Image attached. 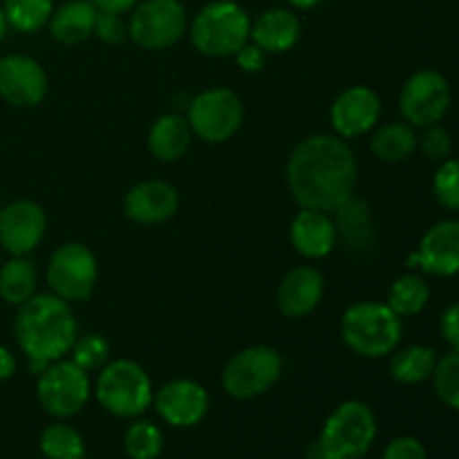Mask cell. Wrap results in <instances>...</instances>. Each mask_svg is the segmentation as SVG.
<instances>
[{"mask_svg": "<svg viewBox=\"0 0 459 459\" xmlns=\"http://www.w3.org/2000/svg\"><path fill=\"white\" fill-rule=\"evenodd\" d=\"M124 448L130 459H157L164 448V435L152 421L137 420L126 430Z\"/></svg>", "mask_w": 459, "mask_h": 459, "instance_id": "30", "label": "cell"}, {"mask_svg": "<svg viewBox=\"0 0 459 459\" xmlns=\"http://www.w3.org/2000/svg\"><path fill=\"white\" fill-rule=\"evenodd\" d=\"M155 411L166 424L175 429H191L200 424L211 406L209 393L193 379H175L161 385L152 397Z\"/></svg>", "mask_w": 459, "mask_h": 459, "instance_id": "15", "label": "cell"}, {"mask_svg": "<svg viewBox=\"0 0 459 459\" xmlns=\"http://www.w3.org/2000/svg\"><path fill=\"white\" fill-rule=\"evenodd\" d=\"M0 211H3V204H0Z\"/></svg>", "mask_w": 459, "mask_h": 459, "instance_id": "43", "label": "cell"}, {"mask_svg": "<svg viewBox=\"0 0 459 459\" xmlns=\"http://www.w3.org/2000/svg\"><path fill=\"white\" fill-rule=\"evenodd\" d=\"M287 3L294 4V7H299V9H312V7H316V4H321L323 0H287Z\"/></svg>", "mask_w": 459, "mask_h": 459, "instance_id": "41", "label": "cell"}, {"mask_svg": "<svg viewBox=\"0 0 459 459\" xmlns=\"http://www.w3.org/2000/svg\"><path fill=\"white\" fill-rule=\"evenodd\" d=\"M179 209L178 188L161 179L139 182L126 193L124 213L137 224H161L173 218Z\"/></svg>", "mask_w": 459, "mask_h": 459, "instance_id": "18", "label": "cell"}, {"mask_svg": "<svg viewBox=\"0 0 459 459\" xmlns=\"http://www.w3.org/2000/svg\"><path fill=\"white\" fill-rule=\"evenodd\" d=\"M430 300V287L417 273H406L399 276L397 281L390 285L388 291V307L393 309L397 316H417L424 312V307Z\"/></svg>", "mask_w": 459, "mask_h": 459, "instance_id": "27", "label": "cell"}, {"mask_svg": "<svg viewBox=\"0 0 459 459\" xmlns=\"http://www.w3.org/2000/svg\"><path fill=\"white\" fill-rule=\"evenodd\" d=\"M433 197L446 211H459V160L448 157L433 178Z\"/></svg>", "mask_w": 459, "mask_h": 459, "instance_id": "33", "label": "cell"}, {"mask_svg": "<svg viewBox=\"0 0 459 459\" xmlns=\"http://www.w3.org/2000/svg\"><path fill=\"white\" fill-rule=\"evenodd\" d=\"M110 359V343L106 336L90 332V334L76 336L74 345H72V363L81 368L83 372H97Z\"/></svg>", "mask_w": 459, "mask_h": 459, "instance_id": "32", "label": "cell"}, {"mask_svg": "<svg viewBox=\"0 0 459 459\" xmlns=\"http://www.w3.org/2000/svg\"><path fill=\"white\" fill-rule=\"evenodd\" d=\"M357 157L339 134H312L303 139L287 161L291 197L303 209L336 211L354 195Z\"/></svg>", "mask_w": 459, "mask_h": 459, "instance_id": "1", "label": "cell"}, {"mask_svg": "<svg viewBox=\"0 0 459 459\" xmlns=\"http://www.w3.org/2000/svg\"><path fill=\"white\" fill-rule=\"evenodd\" d=\"M453 92L446 76L437 70H420L399 92V112L412 128L439 124L451 108Z\"/></svg>", "mask_w": 459, "mask_h": 459, "instance_id": "11", "label": "cell"}, {"mask_svg": "<svg viewBox=\"0 0 459 459\" xmlns=\"http://www.w3.org/2000/svg\"><path fill=\"white\" fill-rule=\"evenodd\" d=\"M377 439V417L368 403L343 402L321 430L309 459H361Z\"/></svg>", "mask_w": 459, "mask_h": 459, "instance_id": "4", "label": "cell"}, {"mask_svg": "<svg viewBox=\"0 0 459 459\" xmlns=\"http://www.w3.org/2000/svg\"><path fill=\"white\" fill-rule=\"evenodd\" d=\"M99 12H110V13H126L130 9L137 7L139 0H90Z\"/></svg>", "mask_w": 459, "mask_h": 459, "instance_id": "39", "label": "cell"}, {"mask_svg": "<svg viewBox=\"0 0 459 459\" xmlns=\"http://www.w3.org/2000/svg\"><path fill=\"white\" fill-rule=\"evenodd\" d=\"M99 278V264L92 251L81 242H65L48 263V285L63 300H88Z\"/></svg>", "mask_w": 459, "mask_h": 459, "instance_id": "12", "label": "cell"}, {"mask_svg": "<svg viewBox=\"0 0 459 459\" xmlns=\"http://www.w3.org/2000/svg\"><path fill=\"white\" fill-rule=\"evenodd\" d=\"M439 357L429 345H408V348L393 352L390 359V377L397 384L417 385L433 377Z\"/></svg>", "mask_w": 459, "mask_h": 459, "instance_id": "25", "label": "cell"}, {"mask_svg": "<svg viewBox=\"0 0 459 459\" xmlns=\"http://www.w3.org/2000/svg\"><path fill=\"white\" fill-rule=\"evenodd\" d=\"M40 453L48 459H85V442L70 424H49L40 433Z\"/></svg>", "mask_w": 459, "mask_h": 459, "instance_id": "28", "label": "cell"}, {"mask_svg": "<svg viewBox=\"0 0 459 459\" xmlns=\"http://www.w3.org/2000/svg\"><path fill=\"white\" fill-rule=\"evenodd\" d=\"M49 81L43 65L25 54L0 58V97L13 108H34L48 97Z\"/></svg>", "mask_w": 459, "mask_h": 459, "instance_id": "13", "label": "cell"}, {"mask_svg": "<svg viewBox=\"0 0 459 459\" xmlns=\"http://www.w3.org/2000/svg\"><path fill=\"white\" fill-rule=\"evenodd\" d=\"M97 402L103 411L121 420H137L152 406V384L139 363L130 359L106 363L94 385Z\"/></svg>", "mask_w": 459, "mask_h": 459, "instance_id": "6", "label": "cell"}, {"mask_svg": "<svg viewBox=\"0 0 459 459\" xmlns=\"http://www.w3.org/2000/svg\"><path fill=\"white\" fill-rule=\"evenodd\" d=\"M381 459H429L424 444L417 437L411 435H402V437L393 439V442L385 446Z\"/></svg>", "mask_w": 459, "mask_h": 459, "instance_id": "36", "label": "cell"}, {"mask_svg": "<svg viewBox=\"0 0 459 459\" xmlns=\"http://www.w3.org/2000/svg\"><path fill=\"white\" fill-rule=\"evenodd\" d=\"M193 130L186 117L164 115L151 126L148 133V151L160 161H178L191 146Z\"/></svg>", "mask_w": 459, "mask_h": 459, "instance_id": "23", "label": "cell"}, {"mask_svg": "<svg viewBox=\"0 0 459 459\" xmlns=\"http://www.w3.org/2000/svg\"><path fill=\"white\" fill-rule=\"evenodd\" d=\"M236 58H238V65H240L245 72H260L264 65V52L254 43L251 45L247 43L245 48L236 54Z\"/></svg>", "mask_w": 459, "mask_h": 459, "instance_id": "38", "label": "cell"}, {"mask_svg": "<svg viewBox=\"0 0 459 459\" xmlns=\"http://www.w3.org/2000/svg\"><path fill=\"white\" fill-rule=\"evenodd\" d=\"M36 269L25 255H13L4 264H0V299L9 305L21 307L25 300L34 296Z\"/></svg>", "mask_w": 459, "mask_h": 459, "instance_id": "26", "label": "cell"}, {"mask_svg": "<svg viewBox=\"0 0 459 459\" xmlns=\"http://www.w3.org/2000/svg\"><path fill=\"white\" fill-rule=\"evenodd\" d=\"M323 291H325V282H323V273L318 269L309 267V264L296 267L278 285V309L287 318L309 316L321 305Z\"/></svg>", "mask_w": 459, "mask_h": 459, "instance_id": "19", "label": "cell"}, {"mask_svg": "<svg viewBox=\"0 0 459 459\" xmlns=\"http://www.w3.org/2000/svg\"><path fill=\"white\" fill-rule=\"evenodd\" d=\"M4 18L7 25L22 34H34L43 30L54 12L52 0H4Z\"/></svg>", "mask_w": 459, "mask_h": 459, "instance_id": "29", "label": "cell"}, {"mask_svg": "<svg viewBox=\"0 0 459 459\" xmlns=\"http://www.w3.org/2000/svg\"><path fill=\"white\" fill-rule=\"evenodd\" d=\"M439 332L451 352H459V303H451L439 318Z\"/></svg>", "mask_w": 459, "mask_h": 459, "instance_id": "37", "label": "cell"}, {"mask_svg": "<svg viewBox=\"0 0 459 459\" xmlns=\"http://www.w3.org/2000/svg\"><path fill=\"white\" fill-rule=\"evenodd\" d=\"M88 372L72 361H54L39 375L36 397L40 408L56 420L79 415L90 399Z\"/></svg>", "mask_w": 459, "mask_h": 459, "instance_id": "9", "label": "cell"}, {"mask_svg": "<svg viewBox=\"0 0 459 459\" xmlns=\"http://www.w3.org/2000/svg\"><path fill=\"white\" fill-rule=\"evenodd\" d=\"M94 36L108 45H119L128 39V22L121 18V13L99 12L97 25H94Z\"/></svg>", "mask_w": 459, "mask_h": 459, "instance_id": "35", "label": "cell"}, {"mask_svg": "<svg viewBox=\"0 0 459 459\" xmlns=\"http://www.w3.org/2000/svg\"><path fill=\"white\" fill-rule=\"evenodd\" d=\"M48 231L43 206L31 200H16L0 211V249L12 255H27L40 245Z\"/></svg>", "mask_w": 459, "mask_h": 459, "instance_id": "14", "label": "cell"}, {"mask_svg": "<svg viewBox=\"0 0 459 459\" xmlns=\"http://www.w3.org/2000/svg\"><path fill=\"white\" fill-rule=\"evenodd\" d=\"M381 117V99L368 85H352L334 99L330 108V121L336 134L354 139L368 134Z\"/></svg>", "mask_w": 459, "mask_h": 459, "instance_id": "16", "label": "cell"}, {"mask_svg": "<svg viewBox=\"0 0 459 459\" xmlns=\"http://www.w3.org/2000/svg\"><path fill=\"white\" fill-rule=\"evenodd\" d=\"M7 18H4V12H3V7H0V40L4 39V34H7Z\"/></svg>", "mask_w": 459, "mask_h": 459, "instance_id": "42", "label": "cell"}, {"mask_svg": "<svg viewBox=\"0 0 459 459\" xmlns=\"http://www.w3.org/2000/svg\"><path fill=\"white\" fill-rule=\"evenodd\" d=\"M402 316L379 300H361L345 309L341 318V336L354 354L366 359H384L397 350L402 341Z\"/></svg>", "mask_w": 459, "mask_h": 459, "instance_id": "3", "label": "cell"}, {"mask_svg": "<svg viewBox=\"0 0 459 459\" xmlns=\"http://www.w3.org/2000/svg\"><path fill=\"white\" fill-rule=\"evenodd\" d=\"M430 379L439 402L459 411V352H448L439 359Z\"/></svg>", "mask_w": 459, "mask_h": 459, "instance_id": "31", "label": "cell"}, {"mask_svg": "<svg viewBox=\"0 0 459 459\" xmlns=\"http://www.w3.org/2000/svg\"><path fill=\"white\" fill-rule=\"evenodd\" d=\"M417 139L420 137H417L415 128L411 124L393 121V124L377 128V133L370 139V148L379 161L399 164V161H406L417 151Z\"/></svg>", "mask_w": 459, "mask_h": 459, "instance_id": "24", "label": "cell"}, {"mask_svg": "<svg viewBox=\"0 0 459 459\" xmlns=\"http://www.w3.org/2000/svg\"><path fill=\"white\" fill-rule=\"evenodd\" d=\"M76 318L67 300L56 294H39L18 307L13 321L18 348L27 359L54 363L65 357L76 341Z\"/></svg>", "mask_w": 459, "mask_h": 459, "instance_id": "2", "label": "cell"}, {"mask_svg": "<svg viewBox=\"0 0 459 459\" xmlns=\"http://www.w3.org/2000/svg\"><path fill=\"white\" fill-rule=\"evenodd\" d=\"M429 276L451 278L459 273V220H439L424 233L417 254L408 260Z\"/></svg>", "mask_w": 459, "mask_h": 459, "instance_id": "17", "label": "cell"}, {"mask_svg": "<svg viewBox=\"0 0 459 459\" xmlns=\"http://www.w3.org/2000/svg\"><path fill=\"white\" fill-rule=\"evenodd\" d=\"M291 247L303 258L316 260L325 258L336 242V224L332 222L325 211L303 209L296 213L290 227Z\"/></svg>", "mask_w": 459, "mask_h": 459, "instance_id": "20", "label": "cell"}, {"mask_svg": "<svg viewBox=\"0 0 459 459\" xmlns=\"http://www.w3.org/2000/svg\"><path fill=\"white\" fill-rule=\"evenodd\" d=\"M245 106L229 88H211L197 94L188 106L186 121L193 134L206 143H222L240 130Z\"/></svg>", "mask_w": 459, "mask_h": 459, "instance_id": "8", "label": "cell"}, {"mask_svg": "<svg viewBox=\"0 0 459 459\" xmlns=\"http://www.w3.org/2000/svg\"><path fill=\"white\" fill-rule=\"evenodd\" d=\"M188 21L179 0H143L133 9L128 36L143 49L160 52L178 43Z\"/></svg>", "mask_w": 459, "mask_h": 459, "instance_id": "10", "label": "cell"}, {"mask_svg": "<svg viewBox=\"0 0 459 459\" xmlns=\"http://www.w3.org/2000/svg\"><path fill=\"white\" fill-rule=\"evenodd\" d=\"M249 13L231 0H218L200 9L191 25V40L204 56H236L249 43Z\"/></svg>", "mask_w": 459, "mask_h": 459, "instance_id": "5", "label": "cell"}, {"mask_svg": "<svg viewBox=\"0 0 459 459\" xmlns=\"http://www.w3.org/2000/svg\"><path fill=\"white\" fill-rule=\"evenodd\" d=\"M417 146L421 148V152H424L430 161H439V164H442V161L448 160L453 152V134L439 124L429 126V128H424V134L417 139Z\"/></svg>", "mask_w": 459, "mask_h": 459, "instance_id": "34", "label": "cell"}, {"mask_svg": "<svg viewBox=\"0 0 459 459\" xmlns=\"http://www.w3.org/2000/svg\"><path fill=\"white\" fill-rule=\"evenodd\" d=\"M249 39L264 54H281L294 48L300 39V21L290 9H269L251 22Z\"/></svg>", "mask_w": 459, "mask_h": 459, "instance_id": "21", "label": "cell"}, {"mask_svg": "<svg viewBox=\"0 0 459 459\" xmlns=\"http://www.w3.org/2000/svg\"><path fill=\"white\" fill-rule=\"evenodd\" d=\"M282 377V357L269 345L240 350L222 370V388L233 399H255L278 384Z\"/></svg>", "mask_w": 459, "mask_h": 459, "instance_id": "7", "label": "cell"}, {"mask_svg": "<svg viewBox=\"0 0 459 459\" xmlns=\"http://www.w3.org/2000/svg\"><path fill=\"white\" fill-rule=\"evenodd\" d=\"M99 9L90 0H72L63 4L49 18V34L56 43L63 45H79L94 36V25H97Z\"/></svg>", "mask_w": 459, "mask_h": 459, "instance_id": "22", "label": "cell"}, {"mask_svg": "<svg viewBox=\"0 0 459 459\" xmlns=\"http://www.w3.org/2000/svg\"><path fill=\"white\" fill-rule=\"evenodd\" d=\"M13 372H16V359L4 345H0V381L12 379Z\"/></svg>", "mask_w": 459, "mask_h": 459, "instance_id": "40", "label": "cell"}]
</instances>
